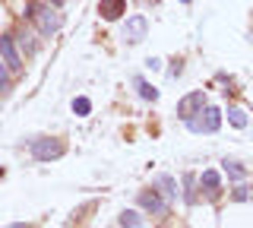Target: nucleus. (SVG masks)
Returning a JSON list of instances; mask_svg holds the SVG:
<instances>
[{"instance_id":"obj_8","label":"nucleus","mask_w":253,"mask_h":228,"mask_svg":"<svg viewBox=\"0 0 253 228\" xmlns=\"http://www.w3.org/2000/svg\"><path fill=\"white\" fill-rule=\"evenodd\" d=\"M124 10H126V0H101V3H98L101 19H108V22L121 19V13H124Z\"/></svg>"},{"instance_id":"obj_5","label":"nucleus","mask_w":253,"mask_h":228,"mask_svg":"<svg viewBox=\"0 0 253 228\" xmlns=\"http://www.w3.org/2000/svg\"><path fill=\"white\" fill-rule=\"evenodd\" d=\"M203 108H206V95H203V92H190V95H184L177 101V117H180V121H190V117L200 114Z\"/></svg>"},{"instance_id":"obj_14","label":"nucleus","mask_w":253,"mask_h":228,"mask_svg":"<svg viewBox=\"0 0 253 228\" xmlns=\"http://www.w3.org/2000/svg\"><path fill=\"white\" fill-rule=\"evenodd\" d=\"M13 42H19V48L26 51V54H35V48H38V45L32 42V35H29V32H19V35H13Z\"/></svg>"},{"instance_id":"obj_12","label":"nucleus","mask_w":253,"mask_h":228,"mask_svg":"<svg viewBox=\"0 0 253 228\" xmlns=\"http://www.w3.org/2000/svg\"><path fill=\"white\" fill-rule=\"evenodd\" d=\"M203 187H206V190H209V193H215L218 190V184H221V178H218V171H203Z\"/></svg>"},{"instance_id":"obj_17","label":"nucleus","mask_w":253,"mask_h":228,"mask_svg":"<svg viewBox=\"0 0 253 228\" xmlns=\"http://www.w3.org/2000/svg\"><path fill=\"white\" fill-rule=\"evenodd\" d=\"M0 89H10V70H6L3 60H0Z\"/></svg>"},{"instance_id":"obj_11","label":"nucleus","mask_w":253,"mask_h":228,"mask_svg":"<svg viewBox=\"0 0 253 228\" xmlns=\"http://www.w3.org/2000/svg\"><path fill=\"white\" fill-rule=\"evenodd\" d=\"M121 225H124V228H142V219H139V212H133V209H124V212H121Z\"/></svg>"},{"instance_id":"obj_15","label":"nucleus","mask_w":253,"mask_h":228,"mask_svg":"<svg viewBox=\"0 0 253 228\" xmlns=\"http://www.w3.org/2000/svg\"><path fill=\"white\" fill-rule=\"evenodd\" d=\"M225 175H228V178H234V181H244V178H247V171H244L237 162H225Z\"/></svg>"},{"instance_id":"obj_6","label":"nucleus","mask_w":253,"mask_h":228,"mask_svg":"<svg viewBox=\"0 0 253 228\" xmlns=\"http://www.w3.org/2000/svg\"><path fill=\"white\" fill-rule=\"evenodd\" d=\"M139 206L152 216H168V200H162L158 190H142L139 193Z\"/></svg>"},{"instance_id":"obj_9","label":"nucleus","mask_w":253,"mask_h":228,"mask_svg":"<svg viewBox=\"0 0 253 228\" xmlns=\"http://www.w3.org/2000/svg\"><path fill=\"white\" fill-rule=\"evenodd\" d=\"M155 187H162V193L168 196V200H177V181L171 175H158L155 178Z\"/></svg>"},{"instance_id":"obj_4","label":"nucleus","mask_w":253,"mask_h":228,"mask_svg":"<svg viewBox=\"0 0 253 228\" xmlns=\"http://www.w3.org/2000/svg\"><path fill=\"white\" fill-rule=\"evenodd\" d=\"M0 60L6 64L10 73H19V70H22V54H19V48H16L13 35H3V38H0Z\"/></svg>"},{"instance_id":"obj_7","label":"nucleus","mask_w":253,"mask_h":228,"mask_svg":"<svg viewBox=\"0 0 253 228\" xmlns=\"http://www.w3.org/2000/svg\"><path fill=\"white\" fill-rule=\"evenodd\" d=\"M146 32H149L146 16H130V19H126V26H124V38H126L130 45L142 42V38H146Z\"/></svg>"},{"instance_id":"obj_1","label":"nucleus","mask_w":253,"mask_h":228,"mask_svg":"<svg viewBox=\"0 0 253 228\" xmlns=\"http://www.w3.org/2000/svg\"><path fill=\"white\" fill-rule=\"evenodd\" d=\"M26 16L35 19V26H38V32L42 35H54V32H60V26H63V16L54 6H38V3H29V13Z\"/></svg>"},{"instance_id":"obj_3","label":"nucleus","mask_w":253,"mask_h":228,"mask_svg":"<svg viewBox=\"0 0 253 228\" xmlns=\"http://www.w3.org/2000/svg\"><path fill=\"white\" fill-rule=\"evenodd\" d=\"M200 114L203 117H190V121H187V127L193 130V133H215L221 127V111H218V108H209V105H206Z\"/></svg>"},{"instance_id":"obj_10","label":"nucleus","mask_w":253,"mask_h":228,"mask_svg":"<svg viewBox=\"0 0 253 228\" xmlns=\"http://www.w3.org/2000/svg\"><path fill=\"white\" fill-rule=\"evenodd\" d=\"M136 89H139V95L146 98V101H155L158 98V89H155V86H149L142 76H136Z\"/></svg>"},{"instance_id":"obj_13","label":"nucleus","mask_w":253,"mask_h":228,"mask_svg":"<svg viewBox=\"0 0 253 228\" xmlns=\"http://www.w3.org/2000/svg\"><path fill=\"white\" fill-rule=\"evenodd\" d=\"M228 121H231L234 127H247V111H244V108H228Z\"/></svg>"},{"instance_id":"obj_16","label":"nucleus","mask_w":253,"mask_h":228,"mask_svg":"<svg viewBox=\"0 0 253 228\" xmlns=\"http://www.w3.org/2000/svg\"><path fill=\"white\" fill-rule=\"evenodd\" d=\"M73 111H76L79 117H85V114L92 111V101L85 98V95H79V98H73Z\"/></svg>"},{"instance_id":"obj_20","label":"nucleus","mask_w":253,"mask_h":228,"mask_svg":"<svg viewBox=\"0 0 253 228\" xmlns=\"http://www.w3.org/2000/svg\"><path fill=\"white\" fill-rule=\"evenodd\" d=\"M6 228H29L26 222H13V225H6Z\"/></svg>"},{"instance_id":"obj_19","label":"nucleus","mask_w":253,"mask_h":228,"mask_svg":"<svg viewBox=\"0 0 253 228\" xmlns=\"http://www.w3.org/2000/svg\"><path fill=\"white\" fill-rule=\"evenodd\" d=\"M247 196H250L247 187H237V190H234V200H247Z\"/></svg>"},{"instance_id":"obj_18","label":"nucleus","mask_w":253,"mask_h":228,"mask_svg":"<svg viewBox=\"0 0 253 228\" xmlns=\"http://www.w3.org/2000/svg\"><path fill=\"white\" fill-rule=\"evenodd\" d=\"M180 70H184V60H174V67L168 70V76H171V80H177V76H180Z\"/></svg>"},{"instance_id":"obj_2","label":"nucleus","mask_w":253,"mask_h":228,"mask_svg":"<svg viewBox=\"0 0 253 228\" xmlns=\"http://www.w3.org/2000/svg\"><path fill=\"white\" fill-rule=\"evenodd\" d=\"M63 152H67V143L57 139V137L35 139V143H32V159L35 162H54V159H60Z\"/></svg>"}]
</instances>
